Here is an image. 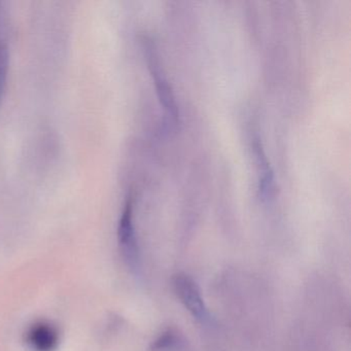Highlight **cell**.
Returning <instances> with one entry per match:
<instances>
[{
  "label": "cell",
  "mask_w": 351,
  "mask_h": 351,
  "mask_svg": "<svg viewBox=\"0 0 351 351\" xmlns=\"http://www.w3.org/2000/svg\"><path fill=\"white\" fill-rule=\"evenodd\" d=\"M143 44L147 67L153 77L160 104L163 108L165 128L167 130H174L180 123V110L176 104L173 89L164 73L163 67L161 66L155 44L149 40H145Z\"/></svg>",
  "instance_id": "6da1fadb"
},
{
  "label": "cell",
  "mask_w": 351,
  "mask_h": 351,
  "mask_svg": "<svg viewBox=\"0 0 351 351\" xmlns=\"http://www.w3.org/2000/svg\"><path fill=\"white\" fill-rule=\"evenodd\" d=\"M174 291L184 307L197 319L204 322L208 318V311L201 295L200 289L194 280L186 274H178L173 279Z\"/></svg>",
  "instance_id": "7a4b0ae2"
},
{
  "label": "cell",
  "mask_w": 351,
  "mask_h": 351,
  "mask_svg": "<svg viewBox=\"0 0 351 351\" xmlns=\"http://www.w3.org/2000/svg\"><path fill=\"white\" fill-rule=\"evenodd\" d=\"M118 237L125 258L130 266L134 267L138 261V246L133 223V199L131 196L127 199L121 215Z\"/></svg>",
  "instance_id": "3957f363"
},
{
  "label": "cell",
  "mask_w": 351,
  "mask_h": 351,
  "mask_svg": "<svg viewBox=\"0 0 351 351\" xmlns=\"http://www.w3.org/2000/svg\"><path fill=\"white\" fill-rule=\"evenodd\" d=\"M252 149L256 158V170L258 176V195L264 201H269L273 198L275 193L274 171L271 167L270 162L267 157L266 152L263 147L260 137L254 136L252 141Z\"/></svg>",
  "instance_id": "277c9868"
},
{
  "label": "cell",
  "mask_w": 351,
  "mask_h": 351,
  "mask_svg": "<svg viewBox=\"0 0 351 351\" xmlns=\"http://www.w3.org/2000/svg\"><path fill=\"white\" fill-rule=\"evenodd\" d=\"M27 340L34 351H54L58 345V332L51 324L40 322L30 328Z\"/></svg>",
  "instance_id": "5b68a950"
},
{
  "label": "cell",
  "mask_w": 351,
  "mask_h": 351,
  "mask_svg": "<svg viewBox=\"0 0 351 351\" xmlns=\"http://www.w3.org/2000/svg\"><path fill=\"white\" fill-rule=\"evenodd\" d=\"M10 69V50L5 36V21L3 11L0 10V104L5 96Z\"/></svg>",
  "instance_id": "8992f818"
},
{
  "label": "cell",
  "mask_w": 351,
  "mask_h": 351,
  "mask_svg": "<svg viewBox=\"0 0 351 351\" xmlns=\"http://www.w3.org/2000/svg\"><path fill=\"white\" fill-rule=\"evenodd\" d=\"M176 343V338L171 332H165L153 344V351H162L171 348Z\"/></svg>",
  "instance_id": "52a82bcc"
}]
</instances>
